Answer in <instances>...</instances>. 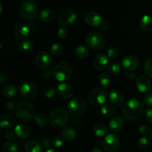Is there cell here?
Returning a JSON list of instances; mask_svg holds the SVG:
<instances>
[{
  "instance_id": "obj_1",
  "label": "cell",
  "mask_w": 152,
  "mask_h": 152,
  "mask_svg": "<svg viewBox=\"0 0 152 152\" xmlns=\"http://www.w3.org/2000/svg\"><path fill=\"white\" fill-rule=\"evenodd\" d=\"M122 112L125 118L129 120H135L140 117L143 112L142 103L136 98H132L123 104Z\"/></svg>"
},
{
  "instance_id": "obj_2",
  "label": "cell",
  "mask_w": 152,
  "mask_h": 152,
  "mask_svg": "<svg viewBox=\"0 0 152 152\" xmlns=\"http://www.w3.org/2000/svg\"><path fill=\"white\" fill-rule=\"evenodd\" d=\"M15 113L19 120L29 122L31 119H34L35 116V108L29 101H22L16 106Z\"/></svg>"
},
{
  "instance_id": "obj_3",
  "label": "cell",
  "mask_w": 152,
  "mask_h": 152,
  "mask_svg": "<svg viewBox=\"0 0 152 152\" xmlns=\"http://www.w3.org/2000/svg\"><path fill=\"white\" fill-rule=\"evenodd\" d=\"M21 17L27 20H31L37 17L38 13V4L36 0H22L19 5Z\"/></svg>"
},
{
  "instance_id": "obj_4",
  "label": "cell",
  "mask_w": 152,
  "mask_h": 152,
  "mask_svg": "<svg viewBox=\"0 0 152 152\" xmlns=\"http://www.w3.org/2000/svg\"><path fill=\"white\" fill-rule=\"evenodd\" d=\"M86 44L88 47L94 50H101L106 45L105 36L99 31H94L89 32L86 37Z\"/></svg>"
},
{
  "instance_id": "obj_5",
  "label": "cell",
  "mask_w": 152,
  "mask_h": 152,
  "mask_svg": "<svg viewBox=\"0 0 152 152\" xmlns=\"http://www.w3.org/2000/svg\"><path fill=\"white\" fill-rule=\"evenodd\" d=\"M49 121L51 126L54 128H63L68 121V113L62 107H56L50 113Z\"/></svg>"
},
{
  "instance_id": "obj_6",
  "label": "cell",
  "mask_w": 152,
  "mask_h": 152,
  "mask_svg": "<svg viewBox=\"0 0 152 152\" xmlns=\"http://www.w3.org/2000/svg\"><path fill=\"white\" fill-rule=\"evenodd\" d=\"M73 75V67L69 63L62 62L57 64L53 70V76L59 82L69 80Z\"/></svg>"
},
{
  "instance_id": "obj_7",
  "label": "cell",
  "mask_w": 152,
  "mask_h": 152,
  "mask_svg": "<svg viewBox=\"0 0 152 152\" xmlns=\"http://www.w3.org/2000/svg\"><path fill=\"white\" fill-rule=\"evenodd\" d=\"M21 96L26 100H33L38 95V89L35 83L31 81H23L18 88Z\"/></svg>"
},
{
  "instance_id": "obj_8",
  "label": "cell",
  "mask_w": 152,
  "mask_h": 152,
  "mask_svg": "<svg viewBox=\"0 0 152 152\" xmlns=\"http://www.w3.org/2000/svg\"><path fill=\"white\" fill-rule=\"evenodd\" d=\"M107 98H108V95H107L106 91L105 89L101 87H96L92 89L89 92L88 96L90 104L94 107H98L103 104L106 101Z\"/></svg>"
},
{
  "instance_id": "obj_9",
  "label": "cell",
  "mask_w": 152,
  "mask_h": 152,
  "mask_svg": "<svg viewBox=\"0 0 152 152\" xmlns=\"http://www.w3.org/2000/svg\"><path fill=\"white\" fill-rule=\"evenodd\" d=\"M68 112L74 116H80L86 112L88 106L84 99L81 98H72L67 104Z\"/></svg>"
},
{
  "instance_id": "obj_10",
  "label": "cell",
  "mask_w": 152,
  "mask_h": 152,
  "mask_svg": "<svg viewBox=\"0 0 152 152\" xmlns=\"http://www.w3.org/2000/svg\"><path fill=\"white\" fill-rule=\"evenodd\" d=\"M120 146V139L117 135L107 134L102 142V147L105 152H115Z\"/></svg>"
},
{
  "instance_id": "obj_11",
  "label": "cell",
  "mask_w": 152,
  "mask_h": 152,
  "mask_svg": "<svg viewBox=\"0 0 152 152\" xmlns=\"http://www.w3.org/2000/svg\"><path fill=\"white\" fill-rule=\"evenodd\" d=\"M77 14L74 10L71 9H65L61 12L58 21L59 25L62 26H67L74 23L77 19Z\"/></svg>"
},
{
  "instance_id": "obj_12",
  "label": "cell",
  "mask_w": 152,
  "mask_h": 152,
  "mask_svg": "<svg viewBox=\"0 0 152 152\" xmlns=\"http://www.w3.org/2000/svg\"><path fill=\"white\" fill-rule=\"evenodd\" d=\"M34 62L39 69H46L51 64L52 57L48 52H41L36 56Z\"/></svg>"
},
{
  "instance_id": "obj_13",
  "label": "cell",
  "mask_w": 152,
  "mask_h": 152,
  "mask_svg": "<svg viewBox=\"0 0 152 152\" xmlns=\"http://www.w3.org/2000/svg\"><path fill=\"white\" fill-rule=\"evenodd\" d=\"M85 22L88 25L91 27L100 26L102 22V16L95 11H89L85 15Z\"/></svg>"
},
{
  "instance_id": "obj_14",
  "label": "cell",
  "mask_w": 152,
  "mask_h": 152,
  "mask_svg": "<svg viewBox=\"0 0 152 152\" xmlns=\"http://www.w3.org/2000/svg\"><path fill=\"white\" fill-rule=\"evenodd\" d=\"M74 88L71 85L66 83H61L57 86V93L63 98H71L74 95Z\"/></svg>"
},
{
  "instance_id": "obj_15",
  "label": "cell",
  "mask_w": 152,
  "mask_h": 152,
  "mask_svg": "<svg viewBox=\"0 0 152 152\" xmlns=\"http://www.w3.org/2000/svg\"><path fill=\"white\" fill-rule=\"evenodd\" d=\"M140 61L138 58L134 55H128L123 58L122 61V65L123 67L126 70L132 71L134 70L139 66Z\"/></svg>"
},
{
  "instance_id": "obj_16",
  "label": "cell",
  "mask_w": 152,
  "mask_h": 152,
  "mask_svg": "<svg viewBox=\"0 0 152 152\" xmlns=\"http://www.w3.org/2000/svg\"><path fill=\"white\" fill-rule=\"evenodd\" d=\"M16 123V119L13 115L6 113L1 115L0 117V126L2 131L9 130L13 128Z\"/></svg>"
},
{
  "instance_id": "obj_17",
  "label": "cell",
  "mask_w": 152,
  "mask_h": 152,
  "mask_svg": "<svg viewBox=\"0 0 152 152\" xmlns=\"http://www.w3.org/2000/svg\"><path fill=\"white\" fill-rule=\"evenodd\" d=\"M136 85L138 90L141 92H147L151 87V83L147 76L140 75L136 80Z\"/></svg>"
},
{
  "instance_id": "obj_18",
  "label": "cell",
  "mask_w": 152,
  "mask_h": 152,
  "mask_svg": "<svg viewBox=\"0 0 152 152\" xmlns=\"http://www.w3.org/2000/svg\"><path fill=\"white\" fill-rule=\"evenodd\" d=\"M108 57L104 54H99L94 60V66L99 71H102L107 67L108 63Z\"/></svg>"
},
{
  "instance_id": "obj_19",
  "label": "cell",
  "mask_w": 152,
  "mask_h": 152,
  "mask_svg": "<svg viewBox=\"0 0 152 152\" xmlns=\"http://www.w3.org/2000/svg\"><path fill=\"white\" fill-rule=\"evenodd\" d=\"M124 127V120L120 116H115L110 120L109 128L114 133L120 132Z\"/></svg>"
},
{
  "instance_id": "obj_20",
  "label": "cell",
  "mask_w": 152,
  "mask_h": 152,
  "mask_svg": "<svg viewBox=\"0 0 152 152\" xmlns=\"http://www.w3.org/2000/svg\"><path fill=\"white\" fill-rule=\"evenodd\" d=\"M30 29L28 25L25 23H19L15 27L14 34L18 39L24 40L29 34Z\"/></svg>"
},
{
  "instance_id": "obj_21",
  "label": "cell",
  "mask_w": 152,
  "mask_h": 152,
  "mask_svg": "<svg viewBox=\"0 0 152 152\" xmlns=\"http://www.w3.org/2000/svg\"><path fill=\"white\" fill-rule=\"evenodd\" d=\"M16 135L19 138H27L31 134V128L26 124L21 123L16 125L14 129Z\"/></svg>"
},
{
  "instance_id": "obj_22",
  "label": "cell",
  "mask_w": 152,
  "mask_h": 152,
  "mask_svg": "<svg viewBox=\"0 0 152 152\" xmlns=\"http://www.w3.org/2000/svg\"><path fill=\"white\" fill-rule=\"evenodd\" d=\"M108 99L110 102L115 106H120L124 102V97L123 94L117 91H113L111 92L108 95Z\"/></svg>"
},
{
  "instance_id": "obj_23",
  "label": "cell",
  "mask_w": 152,
  "mask_h": 152,
  "mask_svg": "<svg viewBox=\"0 0 152 152\" xmlns=\"http://www.w3.org/2000/svg\"><path fill=\"white\" fill-rule=\"evenodd\" d=\"M140 27L145 32L152 33V17L145 15L140 20Z\"/></svg>"
},
{
  "instance_id": "obj_24",
  "label": "cell",
  "mask_w": 152,
  "mask_h": 152,
  "mask_svg": "<svg viewBox=\"0 0 152 152\" xmlns=\"http://www.w3.org/2000/svg\"><path fill=\"white\" fill-rule=\"evenodd\" d=\"M24 148L25 152H42L43 151L40 143L34 140H30L27 142Z\"/></svg>"
},
{
  "instance_id": "obj_25",
  "label": "cell",
  "mask_w": 152,
  "mask_h": 152,
  "mask_svg": "<svg viewBox=\"0 0 152 152\" xmlns=\"http://www.w3.org/2000/svg\"><path fill=\"white\" fill-rule=\"evenodd\" d=\"M62 136L65 141L71 142L76 138L77 132L72 127H66L62 130Z\"/></svg>"
},
{
  "instance_id": "obj_26",
  "label": "cell",
  "mask_w": 152,
  "mask_h": 152,
  "mask_svg": "<svg viewBox=\"0 0 152 152\" xmlns=\"http://www.w3.org/2000/svg\"><path fill=\"white\" fill-rule=\"evenodd\" d=\"M39 16L40 20H42V22H50L54 18V13L50 9L45 8L39 12Z\"/></svg>"
},
{
  "instance_id": "obj_27",
  "label": "cell",
  "mask_w": 152,
  "mask_h": 152,
  "mask_svg": "<svg viewBox=\"0 0 152 152\" xmlns=\"http://www.w3.org/2000/svg\"><path fill=\"white\" fill-rule=\"evenodd\" d=\"M34 122L35 125L39 128H45L48 124V119L45 114L38 113L34 116Z\"/></svg>"
},
{
  "instance_id": "obj_28",
  "label": "cell",
  "mask_w": 152,
  "mask_h": 152,
  "mask_svg": "<svg viewBox=\"0 0 152 152\" xmlns=\"http://www.w3.org/2000/svg\"><path fill=\"white\" fill-rule=\"evenodd\" d=\"M34 48V43L30 39H24L19 43V49L23 52H29Z\"/></svg>"
},
{
  "instance_id": "obj_29",
  "label": "cell",
  "mask_w": 152,
  "mask_h": 152,
  "mask_svg": "<svg viewBox=\"0 0 152 152\" xmlns=\"http://www.w3.org/2000/svg\"><path fill=\"white\" fill-rule=\"evenodd\" d=\"M17 92V88L14 84H8L3 89V95L7 98L14 96Z\"/></svg>"
},
{
  "instance_id": "obj_30",
  "label": "cell",
  "mask_w": 152,
  "mask_h": 152,
  "mask_svg": "<svg viewBox=\"0 0 152 152\" xmlns=\"http://www.w3.org/2000/svg\"><path fill=\"white\" fill-rule=\"evenodd\" d=\"M74 54H75V56L78 59H85L88 55V49L87 46L81 45V46H79L75 49Z\"/></svg>"
},
{
  "instance_id": "obj_31",
  "label": "cell",
  "mask_w": 152,
  "mask_h": 152,
  "mask_svg": "<svg viewBox=\"0 0 152 152\" xmlns=\"http://www.w3.org/2000/svg\"><path fill=\"white\" fill-rule=\"evenodd\" d=\"M94 132L96 136L99 137L106 136V134H108V128L103 124H97L94 128Z\"/></svg>"
},
{
  "instance_id": "obj_32",
  "label": "cell",
  "mask_w": 152,
  "mask_h": 152,
  "mask_svg": "<svg viewBox=\"0 0 152 152\" xmlns=\"http://www.w3.org/2000/svg\"><path fill=\"white\" fill-rule=\"evenodd\" d=\"M50 53L53 56H60L61 55H62L64 52V47L61 43H53V45L50 47Z\"/></svg>"
},
{
  "instance_id": "obj_33",
  "label": "cell",
  "mask_w": 152,
  "mask_h": 152,
  "mask_svg": "<svg viewBox=\"0 0 152 152\" xmlns=\"http://www.w3.org/2000/svg\"><path fill=\"white\" fill-rule=\"evenodd\" d=\"M99 83L102 85V87L104 88H108L110 86L111 82V76L108 73L103 72L99 75Z\"/></svg>"
},
{
  "instance_id": "obj_34",
  "label": "cell",
  "mask_w": 152,
  "mask_h": 152,
  "mask_svg": "<svg viewBox=\"0 0 152 152\" xmlns=\"http://www.w3.org/2000/svg\"><path fill=\"white\" fill-rule=\"evenodd\" d=\"M3 152H19V148L13 142H6L2 145Z\"/></svg>"
},
{
  "instance_id": "obj_35",
  "label": "cell",
  "mask_w": 152,
  "mask_h": 152,
  "mask_svg": "<svg viewBox=\"0 0 152 152\" xmlns=\"http://www.w3.org/2000/svg\"><path fill=\"white\" fill-rule=\"evenodd\" d=\"M101 113L105 116H112L115 114V107L111 104H105L101 107Z\"/></svg>"
},
{
  "instance_id": "obj_36",
  "label": "cell",
  "mask_w": 152,
  "mask_h": 152,
  "mask_svg": "<svg viewBox=\"0 0 152 152\" xmlns=\"http://www.w3.org/2000/svg\"><path fill=\"white\" fill-rule=\"evenodd\" d=\"M120 71H121V67L118 63H116L110 64L108 66V72L111 75H117L120 72Z\"/></svg>"
},
{
  "instance_id": "obj_37",
  "label": "cell",
  "mask_w": 152,
  "mask_h": 152,
  "mask_svg": "<svg viewBox=\"0 0 152 152\" xmlns=\"http://www.w3.org/2000/svg\"><path fill=\"white\" fill-rule=\"evenodd\" d=\"M149 146V140L145 137H142L140 138V139L137 142V147L140 150H145Z\"/></svg>"
},
{
  "instance_id": "obj_38",
  "label": "cell",
  "mask_w": 152,
  "mask_h": 152,
  "mask_svg": "<svg viewBox=\"0 0 152 152\" xmlns=\"http://www.w3.org/2000/svg\"><path fill=\"white\" fill-rule=\"evenodd\" d=\"M144 71L145 74L152 77V58H148L144 63Z\"/></svg>"
},
{
  "instance_id": "obj_39",
  "label": "cell",
  "mask_w": 152,
  "mask_h": 152,
  "mask_svg": "<svg viewBox=\"0 0 152 152\" xmlns=\"http://www.w3.org/2000/svg\"><path fill=\"white\" fill-rule=\"evenodd\" d=\"M51 145L53 148H59L63 145V140L62 137L59 136H55L51 139Z\"/></svg>"
},
{
  "instance_id": "obj_40",
  "label": "cell",
  "mask_w": 152,
  "mask_h": 152,
  "mask_svg": "<svg viewBox=\"0 0 152 152\" xmlns=\"http://www.w3.org/2000/svg\"><path fill=\"white\" fill-rule=\"evenodd\" d=\"M43 94H44L46 98H52L56 95V90L52 86H47L46 88H45L44 91H43Z\"/></svg>"
},
{
  "instance_id": "obj_41",
  "label": "cell",
  "mask_w": 152,
  "mask_h": 152,
  "mask_svg": "<svg viewBox=\"0 0 152 152\" xmlns=\"http://www.w3.org/2000/svg\"><path fill=\"white\" fill-rule=\"evenodd\" d=\"M56 35L57 37L60 40H64V39L67 38L68 36V31L64 27H61L60 28H59L56 32Z\"/></svg>"
},
{
  "instance_id": "obj_42",
  "label": "cell",
  "mask_w": 152,
  "mask_h": 152,
  "mask_svg": "<svg viewBox=\"0 0 152 152\" xmlns=\"http://www.w3.org/2000/svg\"><path fill=\"white\" fill-rule=\"evenodd\" d=\"M39 143L43 150H45V149H49L50 145H52L51 140H50V139L48 138V137H44V138L41 139Z\"/></svg>"
},
{
  "instance_id": "obj_43",
  "label": "cell",
  "mask_w": 152,
  "mask_h": 152,
  "mask_svg": "<svg viewBox=\"0 0 152 152\" xmlns=\"http://www.w3.org/2000/svg\"><path fill=\"white\" fill-rule=\"evenodd\" d=\"M108 57L111 59H115L116 58H117L119 55V51L117 48L115 47H111L108 50Z\"/></svg>"
},
{
  "instance_id": "obj_44",
  "label": "cell",
  "mask_w": 152,
  "mask_h": 152,
  "mask_svg": "<svg viewBox=\"0 0 152 152\" xmlns=\"http://www.w3.org/2000/svg\"><path fill=\"white\" fill-rule=\"evenodd\" d=\"M139 131L141 134L142 135H148V134H151V128L148 125H142L139 128Z\"/></svg>"
},
{
  "instance_id": "obj_45",
  "label": "cell",
  "mask_w": 152,
  "mask_h": 152,
  "mask_svg": "<svg viewBox=\"0 0 152 152\" xmlns=\"http://www.w3.org/2000/svg\"><path fill=\"white\" fill-rule=\"evenodd\" d=\"M144 103L148 107H152V92H149L144 97Z\"/></svg>"
},
{
  "instance_id": "obj_46",
  "label": "cell",
  "mask_w": 152,
  "mask_h": 152,
  "mask_svg": "<svg viewBox=\"0 0 152 152\" xmlns=\"http://www.w3.org/2000/svg\"><path fill=\"white\" fill-rule=\"evenodd\" d=\"M15 107V104L13 101H7L4 104V108L7 110V111H11L13 110Z\"/></svg>"
},
{
  "instance_id": "obj_47",
  "label": "cell",
  "mask_w": 152,
  "mask_h": 152,
  "mask_svg": "<svg viewBox=\"0 0 152 152\" xmlns=\"http://www.w3.org/2000/svg\"><path fill=\"white\" fill-rule=\"evenodd\" d=\"M15 136H16V133H15V131H11V130H9V131H7V132L5 133V134H4V137H5V138L8 140L14 139Z\"/></svg>"
},
{
  "instance_id": "obj_48",
  "label": "cell",
  "mask_w": 152,
  "mask_h": 152,
  "mask_svg": "<svg viewBox=\"0 0 152 152\" xmlns=\"http://www.w3.org/2000/svg\"><path fill=\"white\" fill-rule=\"evenodd\" d=\"M145 116H146L147 121L152 125V109H148L147 110Z\"/></svg>"
},
{
  "instance_id": "obj_49",
  "label": "cell",
  "mask_w": 152,
  "mask_h": 152,
  "mask_svg": "<svg viewBox=\"0 0 152 152\" xmlns=\"http://www.w3.org/2000/svg\"><path fill=\"white\" fill-rule=\"evenodd\" d=\"M127 78L129 79L130 81H134V80H137V75L135 73L130 72L127 75Z\"/></svg>"
},
{
  "instance_id": "obj_50",
  "label": "cell",
  "mask_w": 152,
  "mask_h": 152,
  "mask_svg": "<svg viewBox=\"0 0 152 152\" xmlns=\"http://www.w3.org/2000/svg\"><path fill=\"white\" fill-rule=\"evenodd\" d=\"M50 75H51V71H50V69L45 70V71L43 72L42 73L43 77H45V78H49V77H50Z\"/></svg>"
},
{
  "instance_id": "obj_51",
  "label": "cell",
  "mask_w": 152,
  "mask_h": 152,
  "mask_svg": "<svg viewBox=\"0 0 152 152\" xmlns=\"http://www.w3.org/2000/svg\"><path fill=\"white\" fill-rule=\"evenodd\" d=\"M100 27L102 30H108V28H109V25H108V22H102V24L100 25Z\"/></svg>"
},
{
  "instance_id": "obj_52",
  "label": "cell",
  "mask_w": 152,
  "mask_h": 152,
  "mask_svg": "<svg viewBox=\"0 0 152 152\" xmlns=\"http://www.w3.org/2000/svg\"><path fill=\"white\" fill-rule=\"evenodd\" d=\"M0 79H1V83H3L6 80H7V77H6V75L4 72H1L0 75Z\"/></svg>"
},
{
  "instance_id": "obj_53",
  "label": "cell",
  "mask_w": 152,
  "mask_h": 152,
  "mask_svg": "<svg viewBox=\"0 0 152 152\" xmlns=\"http://www.w3.org/2000/svg\"><path fill=\"white\" fill-rule=\"evenodd\" d=\"M91 152H102V151L99 148H94Z\"/></svg>"
},
{
  "instance_id": "obj_54",
  "label": "cell",
  "mask_w": 152,
  "mask_h": 152,
  "mask_svg": "<svg viewBox=\"0 0 152 152\" xmlns=\"http://www.w3.org/2000/svg\"><path fill=\"white\" fill-rule=\"evenodd\" d=\"M45 152H58L57 151L55 150V149H53V148H49L48 149L47 151H46Z\"/></svg>"
},
{
  "instance_id": "obj_55",
  "label": "cell",
  "mask_w": 152,
  "mask_h": 152,
  "mask_svg": "<svg viewBox=\"0 0 152 152\" xmlns=\"http://www.w3.org/2000/svg\"><path fill=\"white\" fill-rule=\"evenodd\" d=\"M0 42H1V48H3V46H4V40H3L2 38H1V40H0Z\"/></svg>"
},
{
  "instance_id": "obj_56",
  "label": "cell",
  "mask_w": 152,
  "mask_h": 152,
  "mask_svg": "<svg viewBox=\"0 0 152 152\" xmlns=\"http://www.w3.org/2000/svg\"><path fill=\"white\" fill-rule=\"evenodd\" d=\"M150 138H151V141H152V131H151V136H150Z\"/></svg>"
},
{
  "instance_id": "obj_57",
  "label": "cell",
  "mask_w": 152,
  "mask_h": 152,
  "mask_svg": "<svg viewBox=\"0 0 152 152\" xmlns=\"http://www.w3.org/2000/svg\"><path fill=\"white\" fill-rule=\"evenodd\" d=\"M148 152H152V151H148Z\"/></svg>"
}]
</instances>
